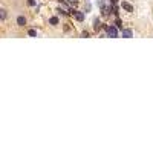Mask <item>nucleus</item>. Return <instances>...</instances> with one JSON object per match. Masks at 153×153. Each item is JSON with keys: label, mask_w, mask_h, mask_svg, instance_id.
<instances>
[{"label": "nucleus", "mask_w": 153, "mask_h": 153, "mask_svg": "<svg viewBox=\"0 0 153 153\" xmlns=\"http://www.w3.org/2000/svg\"><path fill=\"white\" fill-rule=\"evenodd\" d=\"M123 37L124 38H132L133 37V32L130 29H123Z\"/></svg>", "instance_id": "2"}, {"label": "nucleus", "mask_w": 153, "mask_h": 153, "mask_svg": "<svg viewBox=\"0 0 153 153\" xmlns=\"http://www.w3.org/2000/svg\"><path fill=\"white\" fill-rule=\"evenodd\" d=\"M17 25H20V26H25L26 25V19H25L23 15H20L19 19H17Z\"/></svg>", "instance_id": "5"}, {"label": "nucleus", "mask_w": 153, "mask_h": 153, "mask_svg": "<svg viewBox=\"0 0 153 153\" xmlns=\"http://www.w3.org/2000/svg\"><path fill=\"white\" fill-rule=\"evenodd\" d=\"M121 6H123V8H124V9L127 11V12H132V11H133V8L130 6L129 3H125V2H123V3H121Z\"/></svg>", "instance_id": "4"}, {"label": "nucleus", "mask_w": 153, "mask_h": 153, "mask_svg": "<svg viewBox=\"0 0 153 153\" xmlns=\"http://www.w3.org/2000/svg\"><path fill=\"white\" fill-rule=\"evenodd\" d=\"M106 31H107V35L112 38H116L118 37V29L115 28V26H106Z\"/></svg>", "instance_id": "1"}, {"label": "nucleus", "mask_w": 153, "mask_h": 153, "mask_svg": "<svg viewBox=\"0 0 153 153\" xmlns=\"http://www.w3.org/2000/svg\"><path fill=\"white\" fill-rule=\"evenodd\" d=\"M0 17H2V20L6 19V9H3V8L0 9Z\"/></svg>", "instance_id": "8"}, {"label": "nucleus", "mask_w": 153, "mask_h": 153, "mask_svg": "<svg viewBox=\"0 0 153 153\" xmlns=\"http://www.w3.org/2000/svg\"><path fill=\"white\" fill-rule=\"evenodd\" d=\"M29 35H31V37H37V32H35L34 29H31L29 31Z\"/></svg>", "instance_id": "10"}, {"label": "nucleus", "mask_w": 153, "mask_h": 153, "mask_svg": "<svg viewBox=\"0 0 153 153\" xmlns=\"http://www.w3.org/2000/svg\"><path fill=\"white\" fill-rule=\"evenodd\" d=\"M75 19L78 21H83L84 20V14H83V12H80V11H75Z\"/></svg>", "instance_id": "3"}, {"label": "nucleus", "mask_w": 153, "mask_h": 153, "mask_svg": "<svg viewBox=\"0 0 153 153\" xmlns=\"http://www.w3.org/2000/svg\"><path fill=\"white\" fill-rule=\"evenodd\" d=\"M93 28H95V31H98L101 28V21L100 20H95V23H93Z\"/></svg>", "instance_id": "7"}, {"label": "nucleus", "mask_w": 153, "mask_h": 153, "mask_svg": "<svg viewBox=\"0 0 153 153\" xmlns=\"http://www.w3.org/2000/svg\"><path fill=\"white\" fill-rule=\"evenodd\" d=\"M67 2H69V3H76L78 0H67Z\"/></svg>", "instance_id": "11"}, {"label": "nucleus", "mask_w": 153, "mask_h": 153, "mask_svg": "<svg viewBox=\"0 0 153 153\" xmlns=\"http://www.w3.org/2000/svg\"><path fill=\"white\" fill-rule=\"evenodd\" d=\"M49 23L55 26V25H58V19H57V17H51V19H49Z\"/></svg>", "instance_id": "6"}, {"label": "nucleus", "mask_w": 153, "mask_h": 153, "mask_svg": "<svg viewBox=\"0 0 153 153\" xmlns=\"http://www.w3.org/2000/svg\"><path fill=\"white\" fill-rule=\"evenodd\" d=\"M109 11L110 8H103V15H109Z\"/></svg>", "instance_id": "9"}]
</instances>
